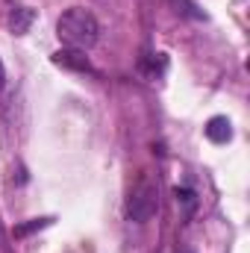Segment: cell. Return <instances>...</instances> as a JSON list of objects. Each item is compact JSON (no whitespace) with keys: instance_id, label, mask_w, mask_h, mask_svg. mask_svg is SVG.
I'll list each match as a JSON object with an SVG mask.
<instances>
[{"instance_id":"cell-1","label":"cell","mask_w":250,"mask_h":253,"mask_svg":"<svg viewBox=\"0 0 250 253\" xmlns=\"http://www.w3.org/2000/svg\"><path fill=\"white\" fill-rule=\"evenodd\" d=\"M56 36L65 47H77V50H88L97 39H100V24L88 9H68L59 24H56Z\"/></svg>"},{"instance_id":"cell-9","label":"cell","mask_w":250,"mask_h":253,"mask_svg":"<svg viewBox=\"0 0 250 253\" xmlns=\"http://www.w3.org/2000/svg\"><path fill=\"white\" fill-rule=\"evenodd\" d=\"M3 83H6V68H3V62H0V88H3Z\"/></svg>"},{"instance_id":"cell-7","label":"cell","mask_w":250,"mask_h":253,"mask_svg":"<svg viewBox=\"0 0 250 253\" xmlns=\"http://www.w3.org/2000/svg\"><path fill=\"white\" fill-rule=\"evenodd\" d=\"M171 3L177 6V12H183V15H188V18H197V21H200V18H206V15H203L191 0H171Z\"/></svg>"},{"instance_id":"cell-2","label":"cell","mask_w":250,"mask_h":253,"mask_svg":"<svg viewBox=\"0 0 250 253\" xmlns=\"http://www.w3.org/2000/svg\"><path fill=\"white\" fill-rule=\"evenodd\" d=\"M156 206H159V186L150 174H141L138 183L129 191V200H126V218L135 221V224H144L156 215Z\"/></svg>"},{"instance_id":"cell-6","label":"cell","mask_w":250,"mask_h":253,"mask_svg":"<svg viewBox=\"0 0 250 253\" xmlns=\"http://www.w3.org/2000/svg\"><path fill=\"white\" fill-rule=\"evenodd\" d=\"M50 224H53V218H33V221H27V224H18V227H15V236H30V233L44 230V227H50Z\"/></svg>"},{"instance_id":"cell-8","label":"cell","mask_w":250,"mask_h":253,"mask_svg":"<svg viewBox=\"0 0 250 253\" xmlns=\"http://www.w3.org/2000/svg\"><path fill=\"white\" fill-rule=\"evenodd\" d=\"M174 194H177V200H180V203H186V206H191V203H194V191H188V189H177Z\"/></svg>"},{"instance_id":"cell-3","label":"cell","mask_w":250,"mask_h":253,"mask_svg":"<svg viewBox=\"0 0 250 253\" xmlns=\"http://www.w3.org/2000/svg\"><path fill=\"white\" fill-rule=\"evenodd\" d=\"M53 65L68 68V71H80V74H91V71H94L91 62H88V56H85V50H77V47H62V50H56V53H53Z\"/></svg>"},{"instance_id":"cell-4","label":"cell","mask_w":250,"mask_h":253,"mask_svg":"<svg viewBox=\"0 0 250 253\" xmlns=\"http://www.w3.org/2000/svg\"><path fill=\"white\" fill-rule=\"evenodd\" d=\"M33 21H36V9H30V6H12V12H9V30L15 36H27L30 27H33Z\"/></svg>"},{"instance_id":"cell-5","label":"cell","mask_w":250,"mask_h":253,"mask_svg":"<svg viewBox=\"0 0 250 253\" xmlns=\"http://www.w3.org/2000/svg\"><path fill=\"white\" fill-rule=\"evenodd\" d=\"M206 138L215 141V144H227L233 138V124L224 118V115H215L209 124H206Z\"/></svg>"}]
</instances>
